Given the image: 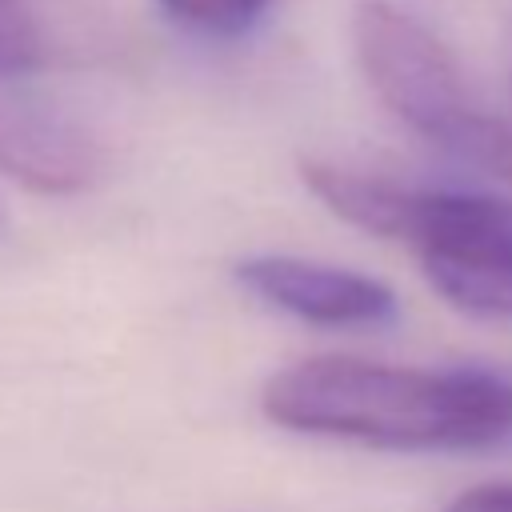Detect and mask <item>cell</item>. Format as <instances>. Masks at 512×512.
Instances as JSON below:
<instances>
[{"instance_id": "obj_1", "label": "cell", "mask_w": 512, "mask_h": 512, "mask_svg": "<svg viewBox=\"0 0 512 512\" xmlns=\"http://www.w3.org/2000/svg\"><path fill=\"white\" fill-rule=\"evenodd\" d=\"M272 424L376 448H480L512 432V380L316 356L264 380Z\"/></svg>"}, {"instance_id": "obj_2", "label": "cell", "mask_w": 512, "mask_h": 512, "mask_svg": "<svg viewBox=\"0 0 512 512\" xmlns=\"http://www.w3.org/2000/svg\"><path fill=\"white\" fill-rule=\"evenodd\" d=\"M352 52L376 100L428 144L512 180V132L468 92L452 48L388 0L352 8Z\"/></svg>"}, {"instance_id": "obj_3", "label": "cell", "mask_w": 512, "mask_h": 512, "mask_svg": "<svg viewBox=\"0 0 512 512\" xmlns=\"http://www.w3.org/2000/svg\"><path fill=\"white\" fill-rule=\"evenodd\" d=\"M388 240L416 252L428 284L468 316H512V204L496 196L408 188Z\"/></svg>"}, {"instance_id": "obj_4", "label": "cell", "mask_w": 512, "mask_h": 512, "mask_svg": "<svg viewBox=\"0 0 512 512\" xmlns=\"http://www.w3.org/2000/svg\"><path fill=\"white\" fill-rule=\"evenodd\" d=\"M32 76H0V168L44 196H68L96 184L104 144L44 92Z\"/></svg>"}, {"instance_id": "obj_5", "label": "cell", "mask_w": 512, "mask_h": 512, "mask_svg": "<svg viewBox=\"0 0 512 512\" xmlns=\"http://www.w3.org/2000/svg\"><path fill=\"white\" fill-rule=\"evenodd\" d=\"M232 276L256 300L320 328H368L388 324L396 316V292L384 280L352 268L264 252L244 256L232 268Z\"/></svg>"}, {"instance_id": "obj_6", "label": "cell", "mask_w": 512, "mask_h": 512, "mask_svg": "<svg viewBox=\"0 0 512 512\" xmlns=\"http://www.w3.org/2000/svg\"><path fill=\"white\" fill-rule=\"evenodd\" d=\"M52 52L40 0H0V76H36Z\"/></svg>"}, {"instance_id": "obj_7", "label": "cell", "mask_w": 512, "mask_h": 512, "mask_svg": "<svg viewBox=\"0 0 512 512\" xmlns=\"http://www.w3.org/2000/svg\"><path fill=\"white\" fill-rule=\"evenodd\" d=\"M272 0H160L164 16L180 24L184 32L232 40L256 28V20L268 12Z\"/></svg>"}, {"instance_id": "obj_8", "label": "cell", "mask_w": 512, "mask_h": 512, "mask_svg": "<svg viewBox=\"0 0 512 512\" xmlns=\"http://www.w3.org/2000/svg\"><path fill=\"white\" fill-rule=\"evenodd\" d=\"M444 512H512V484H480V488H468Z\"/></svg>"}, {"instance_id": "obj_9", "label": "cell", "mask_w": 512, "mask_h": 512, "mask_svg": "<svg viewBox=\"0 0 512 512\" xmlns=\"http://www.w3.org/2000/svg\"><path fill=\"white\" fill-rule=\"evenodd\" d=\"M0 232H4V208H0Z\"/></svg>"}]
</instances>
